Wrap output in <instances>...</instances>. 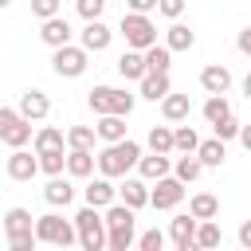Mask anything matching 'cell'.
I'll list each match as a JSON object with an SVG mask.
<instances>
[{
	"mask_svg": "<svg viewBox=\"0 0 251 251\" xmlns=\"http://www.w3.org/2000/svg\"><path fill=\"white\" fill-rule=\"evenodd\" d=\"M235 47H239V51H243V55L251 59V27H243V31L235 35Z\"/></svg>",
	"mask_w": 251,
	"mask_h": 251,
	"instance_id": "obj_46",
	"label": "cell"
},
{
	"mask_svg": "<svg viewBox=\"0 0 251 251\" xmlns=\"http://www.w3.org/2000/svg\"><path fill=\"white\" fill-rule=\"evenodd\" d=\"M16 110H20L27 122H43V118L51 114V98H47L43 90H35V86H31V90H24V94H20V106H16Z\"/></svg>",
	"mask_w": 251,
	"mask_h": 251,
	"instance_id": "obj_12",
	"label": "cell"
},
{
	"mask_svg": "<svg viewBox=\"0 0 251 251\" xmlns=\"http://www.w3.org/2000/svg\"><path fill=\"white\" fill-rule=\"evenodd\" d=\"M110 39H114V31L102 24V20H86V27H82V47L90 51V55H98V51H106L110 47Z\"/></svg>",
	"mask_w": 251,
	"mask_h": 251,
	"instance_id": "obj_16",
	"label": "cell"
},
{
	"mask_svg": "<svg viewBox=\"0 0 251 251\" xmlns=\"http://www.w3.org/2000/svg\"><path fill=\"white\" fill-rule=\"evenodd\" d=\"M4 231L16 235V231H35V216L27 208H8L4 212Z\"/></svg>",
	"mask_w": 251,
	"mask_h": 251,
	"instance_id": "obj_28",
	"label": "cell"
},
{
	"mask_svg": "<svg viewBox=\"0 0 251 251\" xmlns=\"http://www.w3.org/2000/svg\"><path fill=\"white\" fill-rule=\"evenodd\" d=\"M188 212H192L196 220H216V216H220V200H216L212 192H196V196L188 200Z\"/></svg>",
	"mask_w": 251,
	"mask_h": 251,
	"instance_id": "obj_27",
	"label": "cell"
},
{
	"mask_svg": "<svg viewBox=\"0 0 251 251\" xmlns=\"http://www.w3.org/2000/svg\"><path fill=\"white\" fill-rule=\"evenodd\" d=\"M137 247H141V251H161V247H165V231H157V227L141 231V235H137Z\"/></svg>",
	"mask_w": 251,
	"mask_h": 251,
	"instance_id": "obj_41",
	"label": "cell"
},
{
	"mask_svg": "<svg viewBox=\"0 0 251 251\" xmlns=\"http://www.w3.org/2000/svg\"><path fill=\"white\" fill-rule=\"evenodd\" d=\"M188 114H192L188 94H173V90H169V94L161 98V118H165V122L176 126V122H188Z\"/></svg>",
	"mask_w": 251,
	"mask_h": 251,
	"instance_id": "obj_20",
	"label": "cell"
},
{
	"mask_svg": "<svg viewBox=\"0 0 251 251\" xmlns=\"http://www.w3.org/2000/svg\"><path fill=\"white\" fill-rule=\"evenodd\" d=\"M165 43H169L173 51H188V47L196 43V31H192L188 24H180V20H173L169 31H165Z\"/></svg>",
	"mask_w": 251,
	"mask_h": 251,
	"instance_id": "obj_26",
	"label": "cell"
},
{
	"mask_svg": "<svg viewBox=\"0 0 251 251\" xmlns=\"http://www.w3.org/2000/svg\"><path fill=\"white\" fill-rule=\"evenodd\" d=\"M39 39L55 51V47H63V43H71L75 39V31H71V24H67V16L59 12V16H47V20H39Z\"/></svg>",
	"mask_w": 251,
	"mask_h": 251,
	"instance_id": "obj_8",
	"label": "cell"
},
{
	"mask_svg": "<svg viewBox=\"0 0 251 251\" xmlns=\"http://www.w3.org/2000/svg\"><path fill=\"white\" fill-rule=\"evenodd\" d=\"M8 247L12 251H35L39 247V235L35 231H16V235H8Z\"/></svg>",
	"mask_w": 251,
	"mask_h": 251,
	"instance_id": "obj_39",
	"label": "cell"
},
{
	"mask_svg": "<svg viewBox=\"0 0 251 251\" xmlns=\"http://www.w3.org/2000/svg\"><path fill=\"white\" fill-rule=\"evenodd\" d=\"M196 157L204 161V169H220V165L227 161V141H220V137L212 133L208 141H200V145H196Z\"/></svg>",
	"mask_w": 251,
	"mask_h": 251,
	"instance_id": "obj_22",
	"label": "cell"
},
{
	"mask_svg": "<svg viewBox=\"0 0 251 251\" xmlns=\"http://www.w3.org/2000/svg\"><path fill=\"white\" fill-rule=\"evenodd\" d=\"M35 173H39V153H27L24 145L8 153V176H12V180L24 184V180H31Z\"/></svg>",
	"mask_w": 251,
	"mask_h": 251,
	"instance_id": "obj_9",
	"label": "cell"
},
{
	"mask_svg": "<svg viewBox=\"0 0 251 251\" xmlns=\"http://www.w3.org/2000/svg\"><path fill=\"white\" fill-rule=\"evenodd\" d=\"M169 90H173V82H169V71H149V75L137 82V94H141L145 102H161Z\"/></svg>",
	"mask_w": 251,
	"mask_h": 251,
	"instance_id": "obj_17",
	"label": "cell"
},
{
	"mask_svg": "<svg viewBox=\"0 0 251 251\" xmlns=\"http://www.w3.org/2000/svg\"><path fill=\"white\" fill-rule=\"evenodd\" d=\"M196 145H200V133L192 126L176 122V129H173V153H196Z\"/></svg>",
	"mask_w": 251,
	"mask_h": 251,
	"instance_id": "obj_32",
	"label": "cell"
},
{
	"mask_svg": "<svg viewBox=\"0 0 251 251\" xmlns=\"http://www.w3.org/2000/svg\"><path fill=\"white\" fill-rule=\"evenodd\" d=\"M200 90H204V94H227V90H231V71H227L224 63H208V67L200 71Z\"/></svg>",
	"mask_w": 251,
	"mask_h": 251,
	"instance_id": "obj_11",
	"label": "cell"
},
{
	"mask_svg": "<svg viewBox=\"0 0 251 251\" xmlns=\"http://www.w3.org/2000/svg\"><path fill=\"white\" fill-rule=\"evenodd\" d=\"M31 137H35V133H31V122H27L24 114H20V118H16V122H12V126L0 133V141H4L8 149H20V145H27Z\"/></svg>",
	"mask_w": 251,
	"mask_h": 251,
	"instance_id": "obj_24",
	"label": "cell"
},
{
	"mask_svg": "<svg viewBox=\"0 0 251 251\" xmlns=\"http://www.w3.org/2000/svg\"><path fill=\"white\" fill-rule=\"evenodd\" d=\"M239 129H243V122H239L235 114H227V118H220V122L212 126V133H216L220 141H231V137H239Z\"/></svg>",
	"mask_w": 251,
	"mask_h": 251,
	"instance_id": "obj_38",
	"label": "cell"
},
{
	"mask_svg": "<svg viewBox=\"0 0 251 251\" xmlns=\"http://www.w3.org/2000/svg\"><path fill=\"white\" fill-rule=\"evenodd\" d=\"M82 196H86V204L106 208V204H114V200H118V184H114V176H94V180L82 188Z\"/></svg>",
	"mask_w": 251,
	"mask_h": 251,
	"instance_id": "obj_15",
	"label": "cell"
},
{
	"mask_svg": "<svg viewBox=\"0 0 251 251\" xmlns=\"http://www.w3.org/2000/svg\"><path fill=\"white\" fill-rule=\"evenodd\" d=\"M94 165H98L94 149H67V173H71L75 180H86V176H94Z\"/></svg>",
	"mask_w": 251,
	"mask_h": 251,
	"instance_id": "obj_19",
	"label": "cell"
},
{
	"mask_svg": "<svg viewBox=\"0 0 251 251\" xmlns=\"http://www.w3.org/2000/svg\"><path fill=\"white\" fill-rule=\"evenodd\" d=\"M118 75H122L126 82H141V78L149 75L145 51H137V47H126V51H122V59H118Z\"/></svg>",
	"mask_w": 251,
	"mask_h": 251,
	"instance_id": "obj_10",
	"label": "cell"
},
{
	"mask_svg": "<svg viewBox=\"0 0 251 251\" xmlns=\"http://www.w3.org/2000/svg\"><path fill=\"white\" fill-rule=\"evenodd\" d=\"M239 247H247V251H251V220H243V224H239Z\"/></svg>",
	"mask_w": 251,
	"mask_h": 251,
	"instance_id": "obj_47",
	"label": "cell"
},
{
	"mask_svg": "<svg viewBox=\"0 0 251 251\" xmlns=\"http://www.w3.org/2000/svg\"><path fill=\"white\" fill-rule=\"evenodd\" d=\"M200 114H204V122H208V126H216L220 118H227V114H231V102H227V94H208Z\"/></svg>",
	"mask_w": 251,
	"mask_h": 251,
	"instance_id": "obj_29",
	"label": "cell"
},
{
	"mask_svg": "<svg viewBox=\"0 0 251 251\" xmlns=\"http://www.w3.org/2000/svg\"><path fill=\"white\" fill-rule=\"evenodd\" d=\"M31 149L35 153H47V149H67V133L59 126H39L35 137H31Z\"/></svg>",
	"mask_w": 251,
	"mask_h": 251,
	"instance_id": "obj_23",
	"label": "cell"
},
{
	"mask_svg": "<svg viewBox=\"0 0 251 251\" xmlns=\"http://www.w3.org/2000/svg\"><path fill=\"white\" fill-rule=\"evenodd\" d=\"M94 129H98V141H106V145L129 137V133H126V114H98V126H94Z\"/></svg>",
	"mask_w": 251,
	"mask_h": 251,
	"instance_id": "obj_21",
	"label": "cell"
},
{
	"mask_svg": "<svg viewBox=\"0 0 251 251\" xmlns=\"http://www.w3.org/2000/svg\"><path fill=\"white\" fill-rule=\"evenodd\" d=\"M118 200L129 204V208H145V204H149V180H145V176H122Z\"/></svg>",
	"mask_w": 251,
	"mask_h": 251,
	"instance_id": "obj_13",
	"label": "cell"
},
{
	"mask_svg": "<svg viewBox=\"0 0 251 251\" xmlns=\"http://www.w3.org/2000/svg\"><path fill=\"white\" fill-rule=\"evenodd\" d=\"M184 8H188V0H157V12H161L165 20H180Z\"/></svg>",
	"mask_w": 251,
	"mask_h": 251,
	"instance_id": "obj_43",
	"label": "cell"
},
{
	"mask_svg": "<svg viewBox=\"0 0 251 251\" xmlns=\"http://www.w3.org/2000/svg\"><path fill=\"white\" fill-rule=\"evenodd\" d=\"M239 145L251 153V126H243V129H239Z\"/></svg>",
	"mask_w": 251,
	"mask_h": 251,
	"instance_id": "obj_48",
	"label": "cell"
},
{
	"mask_svg": "<svg viewBox=\"0 0 251 251\" xmlns=\"http://www.w3.org/2000/svg\"><path fill=\"white\" fill-rule=\"evenodd\" d=\"M106 4H110V0H75V8H78V16H82V20H102Z\"/></svg>",
	"mask_w": 251,
	"mask_h": 251,
	"instance_id": "obj_40",
	"label": "cell"
},
{
	"mask_svg": "<svg viewBox=\"0 0 251 251\" xmlns=\"http://www.w3.org/2000/svg\"><path fill=\"white\" fill-rule=\"evenodd\" d=\"M59 12H63V0H31L35 20H47V16H59Z\"/></svg>",
	"mask_w": 251,
	"mask_h": 251,
	"instance_id": "obj_42",
	"label": "cell"
},
{
	"mask_svg": "<svg viewBox=\"0 0 251 251\" xmlns=\"http://www.w3.org/2000/svg\"><path fill=\"white\" fill-rule=\"evenodd\" d=\"M75 227H78V247L82 251H102L106 247V220H102V208L86 204L75 212Z\"/></svg>",
	"mask_w": 251,
	"mask_h": 251,
	"instance_id": "obj_2",
	"label": "cell"
},
{
	"mask_svg": "<svg viewBox=\"0 0 251 251\" xmlns=\"http://www.w3.org/2000/svg\"><path fill=\"white\" fill-rule=\"evenodd\" d=\"M133 243H137L133 227H110V231H106V247H110V251H129Z\"/></svg>",
	"mask_w": 251,
	"mask_h": 251,
	"instance_id": "obj_37",
	"label": "cell"
},
{
	"mask_svg": "<svg viewBox=\"0 0 251 251\" xmlns=\"http://www.w3.org/2000/svg\"><path fill=\"white\" fill-rule=\"evenodd\" d=\"M196 224L200 220L192 212H180V216L169 220V239H173L176 251H196Z\"/></svg>",
	"mask_w": 251,
	"mask_h": 251,
	"instance_id": "obj_7",
	"label": "cell"
},
{
	"mask_svg": "<svg viewBox=\"0 0 251 251\" xmlns=\"http://www.w3.org/2000/svg\"><path fill=\"white\" fill-rule=\"evenodd\" d=\"M145 63H149V71H169V67H173V47H169V43L145 47Z\"/></svg>",
	"mask_w": 251,
	"mask_h": 251,
	"instance_id": "obj_33",
	"label": "cell"
},
{
	"mask_svg": "<svg viewBox=\"0 0 251 251\" xmlns=\"http://www.w3.org/2000/svg\"><path fill=\"white\" fill-rule=\"evenodd\" d=\"M157 188H149V204L157 208V212H173L180 200H184V180L180 176H161V180H153Z\"/></svg>",
	"mask_w": 251,
	"mask_h": 251,
	"instance_id": "obj_6",
	"label": "cell"
},
{
	"mask_svg": "<svg viewBox=\"0 0 251 251\" xmlns=\"http://www.w3.org/2000/svg\"><path fill=\"white\" fill-rule=\"evenodd\" d=\"M243 98L251 102V71H247V78H243Z\"/></svg>",
	"mask_w": 251,
	"mask_h": 251,
	"instance_id": "obj_49",
	"label": "cell"
},
{
	"mask_svg": "<svg viewBox=\"0 0 251 251\" xmlns=\"http://www.w3.org/2000/svg\"><path fill=\"white\" fill-rule=\"evenodd\" d=\"M173 173V157L169 153H153L149 149V157L141 153V161H137V176H145V180H161V176H169Z\"/></svg>",
	"mask_w": 251,
	"mask_h": 251,
	"instance_id": "obj_18",
	"label": "cell"
},
{
	"mask_svg": "<svg viewBox=\"0 0 251 251\" xmlns=\"http://www.w3.org/2000/svg\"><path fill=\"white\" fill-rule=\"evenodd\" d=\"M126 12H157V0H126Z\"/></svg>",
	"mask_w": 251,
	"mask_h": 251,
	"instance_id": "obj_44",
	"label": "cell"
},
{
	"mask_svg": "<svg viewBox=\"0 0 251 251\" xmlns=\"http://www.w3.org/2000/svg\"><path fill=\"white\" fill-rule=\"evenodd\" d=\"M8 4H12V0H0V12H4V8H8Z\"/></svg>",
	"mask_w": 251,
	"mask_h": 251,
	"instance_id": "obj_50",
	"label": "cell"
},
{
	"mask_svg": "<svg viewBox=\"0 0 251 251\" xmlns=\"http://www.w3.org/2000/svg\"><path fill=\"white\" fill-rule=\"evenodd\" d=\"M122 35H126V47H137V51L157 43V27L145 12H126L122 16Z\"/></svg>",
	"mask_w": 251,
	"mask_h": 251,
	"instance_id": "obj_5",
	"label": "cell"
},
{
	"mask_svg": "<svg viewBox=\"0 0 251 251\" xmlns=\"http://www.w3.org/2000/svg\"><path fill=\"white\" fill-rule=\"evenodd\" d=\"M35 235H39V243H51V247H71V243H78L75 220H63L59 212L35 216Z\"/></svg>",
	"mask_w": 251,
	"mask_h": 251,
	"instance_id": "obj_3",
	"label": "cell"
},
{
	"mask_svg": "<svg viewBox=\"0 0 251 251\" xmlns=\"http://www.w3.org/2000/svg\"><path fill=\"white\" fill-rule=\"evenodd\" d=\"M137 161H141V145H137L133 137H122V141H110V145L98 153V173L118 180V176H126Z\"/></svg>",
	"mask_w": 251,
	"mask_h": 251,
	"instance_id": "obj_1",
	"label": "cell"
},
{
	"mask_svg": "<svg viewBox=\"0 0 251 251\" xmlns=\"http://www.w3.org/2000/svg\"><path fill=\"white\" fill-rule=\"evenodd\" d=\"M16 118H20V110H12V106H0V133H4V129H8Z\"/></svg>",
	"mask_w": 251,
	"mask_h": 251,
	"instance_id": "obj_45",
	"label": "cell"
},
{
	"mask_svg": "<svg viewBox=\"0 0 251 251\" xmlns=\"http://www.w3.org/2000/svg\"><path fill=\"white\" fill-rule=\"evenodd\" d=\"M200 173H204V161H200L196 153H180V157L173 161V176H180L184 184H192V180H200Z\"/></svg>",
	"mask_w": 251,
	"mask_h": 251,
	"instance_id": "obj_25",
	"label": "cell"
},
{
	"mask_svg": "<svg viewBox=\"0 0 251 251\" xmlns=\"http://www.w3.org/2000/svg\"><path fill=\"white\" fill-rule=\"evenodd\" d=\"M71 180H75L71 173H67V176H63V173H59V176H51V180H47V188H43V200H47L51 208H67V204L75 200V184H71Z\"/></svg>",
	"mask_w": 251,
	"mask_h": 251,
	"instance_id": "obj_14",
	"label": "cell"
},
{
	"mask_svg": "<svg viewBox=\"0 0 251 251\" xmlns=\"http://www.w3.org/2000/svg\"><path fill=\"white\" fill-rule=\"evenodd\" d=\"M94 141H98L94 126H71L67 129V149H94Z\"/></svg>",
	"mask_w": 251,
	"mask_h": 251,
	"instance_id": "obj_31",
	"label": "cell"
},
{
	"mask_svg": "<svg viewBox=\"0 0 251 251\" xmlns=\"http://www.w3.org/2000/svg\"><path fill=\"white\" fill-rule=\"evenodd\" d=\"M149 149H153V153H173V122L149 129Z\"/></svg>",
	"mask_w": 251,
	"mask_h": 251,
	"instance_id": "obj_36",
	"label": "cell"
},
{
	"mask_svg": "<svg viewBox=\"0 0 251 251\" xmlns=\"http://www.w3.org/2000/svg\"><path fill=\"white\" fill-rule=\"evenodd\" d=\"M63 169H67V149H47V153H39V173L59 176Z\"/></svg>",
	"mask_w": 251,
	"mask_h": 251,
	"instance_id": "obj_34",
	"label": "cell"
},
{
	"mask_svg": "<svg viewBox=\"0 0 251 251\" xmlns=\"http://www.w3.org/2000/svg\"><path fill=\"white\" fill-rule=\"evenodd\" d=\"M220 239H224V231H220L216 220H200V224H196V247H200V251L220 247Z\"/></svg>",
	"mask_w": 251,
	"mask_h": 251,
	"instance_id": "obj_30",
	"label": "cell"
},
{
	"mask_svg": "<svg viewBox=\"0 0 251 251\" xmlns=\"http://www.w3.org/2000/svg\"><path fill=\"white\" fill-rule=\"evenodd\" d=\"M86 67H90V51L82 43H63L51 55V71L59 78H78V75H86Z\"/></svg>",
	"mask_w": 251,
	"mask_h": 251,
	"instance_id": "obj_4",
	"label": "cell"
},
{
	"mask_svg": "<svg viewBox=\"0 0 251 251\" xmlns=\"http://www.w3.org/2000/svg\"><path fill=\"white\" fill-rule=\"evenodd\" d=\"M114 90H118V86H94L90 98H86L90 110H94V114H110V110H114Z\"/></svg>",
	"mask_w": 251,
	"mask_h": 251,
	"instance_id": "obj_35",
	"label": "cell"
}]
</instances>
